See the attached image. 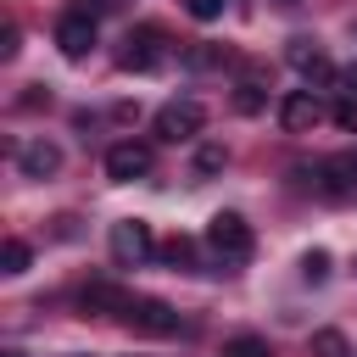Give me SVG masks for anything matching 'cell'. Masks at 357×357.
<instances>
[{
    "label": "cell",
    "instance_id": "9c48e42d",
    "mask_svg": "<svg viewBox=\"0 0 357 357\" xmlns=\"http://www.w3.org/2000/svg\"><path fill=\"white\" fill-rule=\"evenodd\" d=\"M318 117H324V106H318V95H312V89H290V95L279 100V123H284L290 134H307Z\"/></svg>",
    "mask_w": 357,
    "mask_h": 357
},
{
    "label": "cell",
    "instance_id": "ba28073f",
    "mask_svg": "<svg viewBox=\"0 0 357 357\" xmlns=\"http://www.w3.org/2000/svg\"><path fill=\"white\" fill-rule=\"evenodd\" d=\"M145 173H151V151H145V145L123 139V145H112V151H106V178L134 184V178H145Z\"/></svg>",
    "mask_w": 357,
    "mask_h": 357
},
{
    "label": "cell",
    "instance_id": "4fadbf2b",
    "mask_svg": "<svg viewBox=\"0 0 357 357\" xmlns=\"http://www.w3.org/2000/svg\"><path fill=\"white\" fill-rule=\"evenodd\" d=\"M262 106H268V84H262V78H240V84H234V112H240V117H257Z\"/></svg>",
    "mask_w": 357,
    "mask_h": 357
},
{
    "label": "cell",
    "instance_id": "9a60e30c",
    "mask_svg": "<svg viewBox=\"0 0 357 357\" xmlns=\"http://www.w3.org/2000/svg\"><path fill=\"white\" fill-rule=\"evenodd\" d=\"M312 357H351V346H346L340 329H318L312 335Z\"/></svg>",
    "mask_w": 357,
    "mask_h": 357
},
{
    "label": "cell",
    "instance_id": "5bb4252c",
    "mask_svg": "<svg viewBox=\"0 0 357 357\" xmlns=\"http://www.w3.org/2000/svg\"><path fill=\"white\" fill-rule=\"evenodd\" d=\"M28 262H33L28 240H6V245H0V273H22Z\"/></svg>",
    "mask_w": 357,
    "mask_h": 357
},
{
    "label": "cell",
    "instance_id": "30bf717a",
    "mask_svg": "<svg viewBox=\"0 0 357 357\" xmlns=\"http://www.w3.org/2000/svg\"><path fill=\"white\" fill-rule=\"evenodd\" d=\"M17 167H22V178H50V173L61 167V151H56L50 139H28V145L17 151Z\"/></svg>",
    "mask_w": 357,
    "mask_h": 357
},
{
    "label": "cell",
    "instance_id": "e0dca14e",
    "mask_svg": "<svg viewBox=\"0 0 357 357\" xmlns=\"http://www.w3.org/2000/svg\"><path fill=\"white\" fill-rule=\"evenodd\" d=\"M301 279L324 284V279H329V251H307V257H301Z\"/></svg>",
    "mask_w": 357,
    "mask_h": 357
},
{
    "label": "cell",
    "instance_id": "8992f818",
    "mask_svg": "<svg viewBox=\"0 0 357 357\" xmlns=\"http://www.w3.org/2000/svg\"><path fill=\"white\" fill-rule=\"evenodd\" d=\"M56 50H61L67 61H84V56L95 50V17H89V11H67V17L56 22Z\"/></svg>",
    "mask_w": 357,
    "mask_h": 357
},
{
    "label": "cell",
    "instance_id": "cb8c5ba5",
    "mask_svg": "<svg viewBox=\"0 0 357 357\" xmlns=\"http://www.w3.org/2000/svg\"><path fill=\"white\" fill-rule=\"evenodd\" d=\"M279 6H296V0H279Z\"/></svg>",
    "mask_w": 357,
    "mask_h": 357
},
{
    "label": "cell",
    "instance_id": "5b68a950",
    "mask_svg": "<svg viewBox=\"0 0 357 357\" xmlns=\"http://www.w3.org/2000/svg\"><path fill=\"white\" fill-rule=\"evenodd\" d=\"M123 318H128L139 335H178V329H184V324H178V312H173L167 301H156V296H134Z\"/></svg>",
    "mask_w": 357,
    "mask_h": 357
},
{
    "label": "cell",
    "instance_id": "2e32d148",
    "mask_svg": "<svg viewBox=\"0 0 357 357\" xmlns=\"http://www.w3.org/2000/svg\"><path fill=\"white\" fill-rule=\"evenodd\" d=\"M223 357H273V351L262 335H234V340H223Z\"/></svg>",
    "mask_w": 357,
    "mask_h": 357
},
{
    "label": "cell",
    "instance_id": "d6986e66",
    "mask_svg": "<svg viewBox=\"0 0 357 357\" xmlns=\"http://www.w3.org/2000/svg\"><path fill=\"white\" fill-rule=\"evenodd\" d=\"M223 167V145H201L195 151V173H218Z\"/></svg>",
    "mask_w": 357,
    "mask_h": 357
},
{
    "label": "cell",
    "instance_id": "6da1fadb",
    "mask_svg": "<svg viewBox=\"0 0 357 357\" xmlns=\"http://www.w3.org/2000/svg\"><path fill=\"white\" fill-rule=\"evenodd\" d=\"M206 245H212L223 262H251L257 234H251V223H245L240 212H218V218L206 223Z\"/></svg>",
    "mask_w": 357,
    "mask_h": 357
},
{
    "label": "cell",
    "instance_id": "52a82bcc",
    "mask_svg": "<svg viewBox=\"0 0 357 357\" xmlns=\"http://www.w3.org/2000/svg\"><path fill=\"white\" fill-rule=\"evenodd\" d=\"M318 190H324L329 201H351V195H357V151L329 156V162L318 167Z\"/></svg>",
    "mask_w": 357,
    "mask_h": 357
},
{
    "label": "cell",
    "instance_id": "ac0fdd59",
    "mask_svg": "<svg viewBox=\"0 0 357 357\" xmlns=\"http://www.w3.org/2000/svg\"><path fill=\"white\" fill-rule=\"evenodd\" d=\"M162 257H167L173 268H190V262H195V245H190V240L178 234V240H167V245H162Z\"/></svg>",
    "mask_w": 357,
    "mask_h": 357
},
{
    "label": "cell",
    "instance_id": "8fae6325",
    "mask_svg": "<svg viewBox=\"0 0 357 357\" xmlns=\"http://www.w3.org/2000/svg\"><path fill=\"white\" fill-rule=\"evenodd\" d=\"M128 301H134V296L117 290V284H89V290L78 296V307H84V312H100V318H123Z\"/></svg>",
    "mask_w": 357,
    "mask_h": 357
},
{
    "label": "cell",
    "instance_id": "44dd1931",
    "mask_svg": "<svg viewBox=\"0 0 357 357\" xmlns=\"http://www.w3.org/2000/svg\"><path fill=\"white\" fill-rule=\"evenodd\" d=\"M223 6L229 0H190V17L195 22H212V17H223Z\"/></svg>",
    "mask_w": 357,
    "mask_h": 357
},
{
    "label": "cell",
    "instance_id": "ffe728a7",
    "mask_svg": "<svg viewBox=\"0 0 357 357\" xmlns=\"http://www.w3.org/2000/svg\"><path fill=\"white\" fill-rule=\"evenodd\" d=\"M335 123H340L346 134H357V95H346V100L335 106Z\"/></svg>",
    "mask_w": 357,
    "mask_h": 357
},
{
    "label": "cell",
    "instance_id": "7a4b0ae2",
    "mask_svg": "<svg viewBox=\"0 0 357 357\" xmlns=\"http://www.w3.org/2000/svg\"><path fill=\"white\" fill-rule=\"evenodd\" d=\"M151 257H156L151 223H139V218H117V223H112V262H117V268H145Z\"/></svg>",
    "mask_w": 357,
    "mask_h": 357
},
{
    "label": "cell",
    "instance_id": "277c9868",
    "mask_svg": "<svg viewBox=\"0 0 357 357\" xmlns=\"http://www.w3.org/2000/svg\"><path fill=\"white\" fill-rule=\"evenodd\" d=\"M201 123H206V106L201 100H167L162 112H156V139H167V145H178V139H195L201 134Z\"/></svg>",
    "mask_w": 357,
    "mask_h": 357
},
{
    "label": "cell",
    "instance_id": "3957f363",
    "mask_svg": "<svg viewBox=\"0 0 357 357\" xmlns=\"http://www.w3.org/2000/svg\"><path fill=\"white\" fill-rule=\"evenodd\" d=\"M162 61H167V33L162 28H134L123 39V50H117V67L123 73H156Z\"/></svg>",
    "mask_w": 357,
    "mask_h": 357
},
{
    "label": "cell",
    "instance_id": "7402d4cb",
    "mask_svg": "<svg viewBox=\"0 0 357 357\" xmlns=\"http://www.w3.org/2000/svg\"><path fill=\"white\" fill-rule=\"evenodd\" d=\"M0 56H6V61L17 56V28H6V33H0Z\"/></svg>",
    "mask_w": 357,
    "mask_h": 357
},
{
    "label": "cell",
    "instance_id": "603a6c76",
    "mask_svg": "<svg viewBox=\"0 0 357 357\" xmlns=\"http://www.w3.org/2000/svg\"><path fill=\"white\" fill-rule=\"evenodd\" d=\"M340 84H346V95H357V61H346V67H340Z\"/></svg>",
    "mask_w": 357,
    "mask_h": 357
},
{
    "label": "cell",
    "instance_id": "7c38bea8",
    "mask_svg": "<svg viewBox=\"0 0 357 357\" xmlns=\"http://www.w3.org/2000/svg\"><path fill=\"white\" fill-rule=\"evenodd\" d=\"M284 56H290V67H296V73H307V78H335V67L324 61V50H318L312 39H290V50H284Z\"/></svg>",
    "mask_w": 357,
    "mask_h": 357
}]
</instances>
